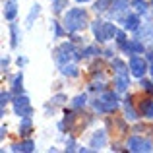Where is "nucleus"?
Masks as SVG:
<instances>
[{
    "instance_id": "obj_13",
    "label": "nucleus",
    "mask_w": 153,
    "mask_h": 153,
    "mask_svg": "<svg viewBox=\"0 0 153 153\" xmlns=\"http://www.w3.org/2000/svg\"><path fill=\"white\" fill-rule=\"evenodd\" d=\"M114 85H116V91H118V93H124V91L128 89V85H130V78H128V76H118L116 74Z\"/></svg>"
},
{
    "instance_id": "obj_24",
    "label": "nucleus",
    "mask_w": 153,
    "mask_h": 153,
    "mask_svg": "<svg viewBox=\"0 0 153 153\" xmlns=\"http://www.w3.org/2000/svg\"><path fill=\"white\" fill-rule=\"evenodd\" d=\"M124 118H126V120H132V122H134V120H138V112L130 107V103H126V108H124Z\"/></svg>"
},
{
    "instance_id": "obj_36",
    "label": "nucleus",
    "mask_w": 153,
    "mask_h": 153,
    "mask_svg": "<svg viewBox=\"0 0 153 153\" xmlns=\"http://www.w3.org/2000/svg\"><path fill=\"white\" fill-rule=\"evenodd\" d=\"M12 151H23L22 143H14V146H12Z\"/></svg>"
},
{
    "instance_id": "obj_7",
    "label": "nucleus",
    "mask_w": 153,
    "mask_h": 153,
    "mask_svg": "<svg viewBox=\"0 0 153 153\" xmlns=\"http://www.w3.org/2000/svg\"><path fill=\"white\" fill-rule=\"evenodd\" d=\"M91 29H93V35H95V39H97L99 43H105V41H107V33H105V22H101V19H95V22H91Z\"/></svg>"
},
{
    "instance_id": "obj_26",
    "label": "nucleus",
    "mask_w": 153,
    "mask_h": 153,
    "mask_svg": "<svg viewBox=\"0 0 153 153\" xmlns=\"http://www.w3.org/2000/svg\"><path fill=\"white\" fill-rule=\"evenodd\" d=\"M132 4H134V8L140 12V14H146L147 12V2H143V0H134Z\"/></svg>"
},
{
    "instance_id": "obj_29",
    "label": "nucleus",
    "mask_w": 153,
    "mask_h": 153,
    "mask_svg": "<svg viewBox=\"0 0 153 153\" xmlns=\"http://www.w3.org/2000/svg\"><path fill=\"white\" fill-rule=\"evenodd\" d=\"M52 29H54V37H56V39H60V37L64 35V29L60 27L58 22H52Z\"/></svg>"
},
{
    "instance_id": "obj_33",
    "label": "nucleus",
    "mask_w": 153,
    "mask_h": 153,
    "mask_svg": "<svg viewBox=\"0 0 153 153\" xmlns=\"http://www.w3.org/2000/svg\"><path fill=\"white\" fill-rule=\"evenodd\" d=\"M8 64H10V58H8V56H4V58H2V72L8 70Z\"/></svg>"
},
{
    "instance_id": "obj_42",
    "label": "nucleus",
    "mask_w": 153,
    "mask_h": 153,
    "mask_svg": "<svg viewBox=\"0 0 153 153\" xmlns=\"http://www.w3.org/2000/svg\"><path fill=\"white\" fill-rule=\"evenodd\" d=\"M151 4H153V0H151Z\"/></svg>"
},
{
    "instance_id": "obj_1",
    "label": "nucleus",
    "mask_w": 153,
    "mask_h": 153,
    "mask_svg": "<svg viewBox=\"0 0 153 153\" xmlns=\"http://www.w3.org/2000/svg\"><path fill=\"white\" fill-rule=\"evenodd\" d=\"M89 23L87 19V12L83 8H70L64 14V27L68 29V33H78Z\"/></svg>"
},
{
    "instance_id": "obj_22",
    "label": "nucleus",
    "mask_w": 153,
    "mask_h": 153,
    "mask_svg": "<svg viewBox=\"0 0 153 153\" xmlns=\"http://www.w3.org/2000/svg\"><path fill=\"white\" fill-rule=\"evenodd\" d=\"M116 25L114 23H108V22H105V33H107V41H111L112 37H116Z\"/></svg>"
},
{
    "instance_id": "obj_10",
    "label": "nucleus",
    "mask_w": 153,
    "mask_h": 153,
    "mask_svg": "<svg viewBox=\"0 0 153 153\" xmlns=\"http://www.w3.org/2000/svg\"><path fill=\"white\" fill-rule=\"evenodd\" d=\"M31 130H33V120H31V116H23L22 122H19V136H22V138H27V136L31 134Z\"/></svg>"
},
{
    "instance_id": "obj_37",
    "label": "nucleus",
    "mask_w": 153,
    "mask_h": 153,
    "mask_svg": "<svg viewBox=\"0 0 153 153\" xmlns=\"http://www.w3.org/2000/svg\"><path fill=\"white\" fill-rule=\"evenodd\" d=\"M146 58H147V62H153V51L146 52Z\"/></svg>"
},
{
    "instance_id": "obj_32",
    "label": "nucleus",
    "mask_w": 153,
    "mask_h": 153,
    "mask_svg": "<svg viewBox=\"0 0 153 153\" xmlns=\"http://www.w3.org/2000/svg\"><path fill=\"white\" fill-rule=\"evenodd\" d=\"M76 149H78L76 142H74V140H68V142H66V151H76Z\"/></svg>"
},
{
    "instance_id": "obj_35",
    "label": "nucleus",
    "mask_w": 153,
    "mask_h": 153,
    "mask_svg": "<svg viewBox=\"0 0 153 153\" xmlns=\"http://www.w3.org/2000/svg\"><path fill=\"white\" fill-rule=\"evenodd\" d=\"M89 89H93V91H97V89H99V91H101V89H103V83H91Z\"/></svg>"
},
{
    "instance_id": "obj_21",
    "label": "nucleus",
    "mask_w": 153,
    "mask_h": 153,
    "mask_svg": "<svg viewBox=\"0 0 153 153\" xmlns=\"http://www.w3.org/2000/svg\"><path fill=\"white\" fill-rule=\"evenodd\" d=\"M82 54L85 56V58H91V56H99V54H101V49H99V47H95V45H89V47H85V49L82 51Z\"/></svg>"
},
{
    "instance_id": "obj_23",
    "label": "nucleus",
    "mask_w": 153,
    "mask_h": 153,
    "mask_svg": "<svg viewBox=\"0 0 153 153\" xmlns=\"http://www.w3.org/2000/svg\"><path fill=\"white\" fill-rule=\"evenodd\" d=\"M111 2L112 0H97V2L93 4V10L97 12V14H101V12H105L108 6H111Z\"/></svg>"
},
{
    "instance_id": "obj_25",
    "label": "nucleus",
    "mask_w": 153,
    "mask_h": 153,
    "mask_svg": "<svg viewBox=\"0 0 153 153\" xmlns=\"http://www.w3.org/2000/svg\"><path fill=\"white\" fill-rule=\"evenodd\" d=\"M51 2H52V10H54L56 14H60V12L68 6V0H51Z\"/></svg>"
},
{
    "instance_id": "obj_39",
    "label": "nucleus",
    "mask_w": 153,
    "mask_h": 153,
    "mask_svg": "<svg viewBox=\"0 0 153 153\" xmlns=\"http://www.w3.org/2000/svg\"><path fill=\"white\" fill-rule=\"evenodd\" d=\"M105 56H107V58H112V56H114V52H112V51H105Z\"/></svg>"
},
{
    "instance_id": "obj_18",
    "label": "nucleus",
    "mask_w": 153,
    "mask_h": 153,
    "mask_svg": "<svg viewBox=\"0 0 153 153\" xmlns=\"http://www.w3.org/2000/svg\"><path fill=\"white\" fill-rule=\"evenodd\" d=\"M128 8V0H112L111 2V12L112 14H120Z\"/></svg>"
},
{
    "instance_id": "obj_41",
    "label": "nucleus",
    "mask_w": 153,
    "mask_h": 153,
    "mask_svg": "<svg viewBox=\"0 0 153 153\" xmlns=\"http://www.w3.org/2000/svg\"><path fill=\"white\" fill-rule=\"evenodd\" d=\"M78 2H79V4H82V2H83V4H85V2H89V0H78Z\"/></svg>"
},
{
    "instance_id": "obj_27",
    "label": "nucleus",
    "mask_w": 153,
    "mask_h": 153,
    "mask_svg": "<svg viewBox=\"0 0 153 153\" xmlns=\"http://www.w3.org/2000/svg\"><path fill=\"white\" fill-rule=\"evenodd\" d=\"M140 85H142V89H146L147 93H153V83L149 82V79H146V78H140Z\"/></svg>"
},
{
    "instance_id": "obj_28",
    "label": "nucleus",
    "mask_w": 153,
    "mask_h": 153,
    "mask_svg": "<svg viewBox=\"0 0 153 153\" xmlns=\"http://www.w3.org/2000/svg\"><path fill=\"white\" fill-rule=\"evenodd\" d=\"M64 101H68V97H66L64 93H58V95H54V97L51 99V103H52V105H62Z\"/></svg>"
},
{
    "instance_id": "obj_9",
    "label": "nucleus",
    "mask_w": 153,
    "mask_h": 153,
    "mask_svg": "<svg viewBox=\"0 0 153 153\" xmlns=\"http://www.w3.org/2000/svg\"><path fill=\"white\" fill-rule=\"evenodd\" d=\"M16 16H18V0H8L4 4V18L8 22H14Z\"/></svg>"
},
{
    "instance_id": "obj_31",
    "label": "nucleus",
    "mask_w": 153,
    "mask_h": 153,
    "mask_svg": "<svg viewBox=\"0 0 153 153\" xmlns=\"http://www.w3.org/2000/svg\"><path fill=\"white\" fill-rule=\"evenodd\" d=\"M8 103H10V91H2V93H0V105L6 107Z\"/></svg>"
},
{
    "instance_id": "obj_16",
    "label": "nucleus",
    "mask_w": 153,
    "mask_h": 153,
    "mask_svg": "<svg viewBox=\"0 0 153 153\" xmlns=\"http://www.w3.org/2000/svg\"><path fill=\"white\" fill-rule=\"evenodd\" d=\"M112 68L116 70L118 76H128V74H130V66H126L120 58H112Z\"/></svg>"
},
{
    "instance_id": "obj_11",
    "label": "nucleus",
    "mask_w": 153,
    "mask_h": 153,
    "mask_svg": "<svg viewBox=\"0 0 153 153\" xmlns=\"http://www.w3.org/2000/svg\"><path fill=\"white\" fill-rule=\"evenodd\" d=\"M60 72H62V76L76 78V76L79 74V68H78V64H74V62H66V64H62V66H60Z\"/></svg>"
},
{
    "instance_id": "obj_8",
    "label": "nucleus",
    "mask_w": 153,
    "mask_h": 153,
    "mask_svg": "<svg viewBox=\"0 0 153 153\" xmlns=\"http://www.w3.org/2000/svg\"><path fill=\"white\" fill-rule=\"evenodd\" d=\"M124 52H128V54H140V52L146 51V47L140 43V39H130V41H126V45H124Z\"/></svg>"
},
{
    "instance_id": "obj_34",
    "label": "nucleus",
    "mask_w": 153,
    "mask_h": 153,
    "mask_svg": "<svg viewBox=\"0 0 153 153\" xmlns=\"http://www.w3.org/2000/svg\"><path fill=\"white\" fill-rule=\"evenodd\" d=\"M27 62H29V60H27L25 56H19V58H18V66H25Z\"/></svg>"
},
{
    "instance_id": "obj_40",
    "label": "nucleus",
    "mask_w": 153,
    "mask_h": 153,
    "mask_svg": "<svg viewBox=\"0 0 153 153\" xmlns=\"http://www.w3.org/2000/svg\"><path fill=\"white\" fill-rule=\"evenodd\" d=\"M149 74L153 76V62H149Z\"/></svg>"
},
{
    "instance_id": "obj_20",
    "label": "nucleus",
    "mask_w": 153,
    "mask_h": 153,
    "mask_svg": "<svg viewBox=\"0 0 153 153\" xmlns=\"http://www.w3.org/2000/svg\"><path fill=\"white\" fill-rule=\"evenodd\" d=\"M85 103H87V95L85 93L78 95V97L72 99V108H76V111H78V108H83V107H85Z\"/></svg>"
},
{
    "instance_id": "obj_38",
    "label": "nucleus",
    "mask_w": 153,
    "mask_h": 153,
    "mask_svg": "<svg viewBox=\"0 0 153 153\" xmlns=\"http://www.w3.org/2000/svg\"><path fill=\"white\" fill-rule=\"evenodd\" d=\"M6 132H8V128H6V126L0 128V138H4V136H6Z\"/></svg>"
},
{
    "instance_id": "obj_30",
    "label": "nucleus",
    "mask_w": 153,
    "mask_h": 153,
    "mask_svg": "<svg viewBox=\"0 0 153 153\" xmlns=\"http://www.w3.org/2000/svg\"><path fill=\"white\" fill-rule=\"evenodd\" d=\"M22 147H23V151H25V153H31V151L35 149V143L31 142V140H25V142L22 143Z\"/></svg>"
},
{
    "instance_id": "obj_14",
    "label": "nucleus",
    "mask_w": 153,
    "mask_h": 153,
    "mask_svg": "<svg viewBox=\"0 0 153 153\" xmlns=\"http://www.w3.org/2000/svg\"><path fill=\"white\" fill-rule=\"evenodd\" d=\"M12 91H14L16 95H19L23 91V74L22 72H18V74L12 78Z\"/></svg>"
},
{
    "instance_id": "obj_17",
    "label": "nucleus",
    "mask_w": 153,
    "mask_h": 153,
    "mask_svg": "<svg viewBox=\"0 0 153 153\" xmlns=\"http://www.w3.org/2000/svg\"><path fill=\"white\" fill-rule=\"evenodd\" d=\"M140 112H142L146 118H153V101L151 99H146L140 105Z\"/></svg>"
},
{
    "instance_id": "obj_3",
    "label": "nucleus",
    "mask_w": 153,
    "mask_h": 153,
    "mask_svg": "<svg viewBox=\"0 0 153 153\" xmlns=\"http://www.w3.org/2000/svg\"><path fill=\"white\" fill-rule=\"evenodd\" d=\"M14 111H16V114H19V116H31L33 114V108H31V105H29V97L19 93L18 97L14 99Z\"/></svg>"
},
{
    "instance_id": "obj_6",
    "label": "nucleus",
    "mask_w": 153,
    "mask_h": 153,
    "mask_svg": "<svg viewBox=\"0 0 153 153\" xmlns=\"http://www.w3.org/2000/svg\"><path fill=\"white\" fill-rule=\"evenodd\" d=\"M105 143H107V132L105 130H97L93 136H91V149H101V147H105Z\"/></svg>"
},
{
    "instance_id": "obj_5",
    "label": "nucleus",
    "mask_w": 153,
    "mask_h": 153,
    "mask_svg": "<svg viewBox=\"0 0 153 153\" xmlns=\"http://www.w3.org/2000/svg\"><path fill=\"white\" fill-rule=\"evenodd\" d=\"M99 101L105 105L107 112H114L116 108H118V97H116L114 91H103V93L99 95Z\"/></svg>"
},
{
    "instance_id": "obj_12",
    "label": "nucleus",
    "mask_w": 153,
    "mask_h": 153,
    "mask_svg": "<svg viewBox=\"0 0 153 153\" xmlns=\"http://www.w3.org/2000/svg\"><path fill=\"white\" fill-rule=\"evenodd\" d=\"M124 29L126 31H138L140 29V18L138 16H126L124 18Z\"/></svg>"
},
{
    "instance_id": "obj_15",
    "label": "nucleus",
    "mask_w": 153,
    "mask_h": 153,
    "mask_svg": "<svg viewBox=\"0 0 153 153\" xmlns=\"http://www.w3.org/2000/svg\"><path fill=\"white\" fill-rule=\"evenodd\" d=\"M39 14H41V4H33V6H31V10H29V14H27L25 25H27V27L33 25V22L39 18Z\"/></svg>"
},
{
    "instance_id": "obj_19",
    "label": "nucleus",
    "mask_w": 153,
    "mask_h": 153,
    "mask_svg": "<svg viewBox=\"0 0 153 153\" xmlns=\"http://www.w3.org/2000/svg\"><path fill=\"white\" fill-rule=\"evenodd\" d=\"M10 37H12V41H10L12 49H16L18 43H19V27L16 23H10Z\"/></svg>"
},
{
    "instance_id": "obj_4",
    "label": "nucleus",
    "mask_w": 153,
    "mask_h": 153,
    "mask_svg": "<svg viewBox=\"0 0 153 153\" xmlns=\"http://www.w3.org/2000/svg\"><path fill=\"white\" fill-rule=\"evenodd\" d=\"M126 147H128V151H151L153 149L149 140H143L140 136H132L126 142Z\"/></svg>"
},
{
    "instance_id": "obj_2",
    "label": "nucleus",
    "mask_w": 153,
    "mask_h": 153,
    "mask_svg": "<svg viewBox=\"0 0 153 153\" xmlns=\"http://www.w3.org/2000/svg\"><path fill=\"white\" fill-rule=\"evenodd\" d=\"M130 74L134 76V78H143L146 76V72L149 70V64L146 62V58H140L138 54H134L130 58Z\"/></svg>"
}]
</instances>
